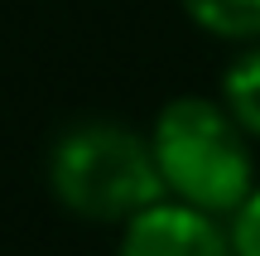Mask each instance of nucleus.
I'll list each match as a JSON object with an SVG mask.
<instances>
[{
  "mask_svg": "<svg viewBox=\"0 0 260 256\" xmlns=\"http://www.w3.org/2000/svg\"><path fill=\"white\" fill-rule=\"evenodd\" d=\"M164 193L212 218H232L255 189L251 135L236 126L222 97H174L149 126Z\"/></svg>",
  "mask_w": 260,
  "mask_h": 256,
  "instance_id": "f257e3e1",
  "label": "nucleus"
},
{
  "mask_svg": "<svg viewBox=\"0 0 260 256\" xmlns=\"http://www.w3.org/2000/svg\"><path fill=\"white\" fill-rule=\"evenodd\" d=\"M48 189L68 213L87 222H125L169 198L149 135L121 121H73L48 150Z\"/></svg>",
  "mask_w": 260,
  "mask_h": 256,
  "instance_id": "f03ea898",
  "label": "nucleus"
},
{
  "mask_svg": "<svg viewBox=\"0 0 260 256\" xmlns=\"http://www.w3.org/2000/svg\"><path fill=\"white\" fill-rule=\"evenodd\" d=\"M116 256H236V247L222 218L178 198H159L125 222Z\"/></svg>",
  "mask_w": 260,
  "mask_h": 256,
  "instance_id": "7ed1b4c3",
  "label": "nucleus"
},
{
  "mask_svg": "<svg viewBox=\"0 0 260 256\" xmlns=\"http://www.w3.org/2000/svg\"><path fill=\"white\" fill-rule=\"evenodd\" d=\"M222 106L236 116L251 140H260V39L241 44V53L222 73Z\"/></svg>",
  "mask_w": 260,
  "mask_h": 256,
  "instance_id": "20e7f679",
  "label": "nucleus"
},
{
  "mask_svg": "<svg viewBox=\"0 0 260 256\" xmlns=\"http://www.w3.org/2000/svg\"><path fill=\"white\" fill-rule=\"evenodd\" d=\"M178 5L212 39H226V44L260 39V0H178Z\"/></svg>",
  "mask_w": 260,
  "mask_h": 256,
  "instance_id": "39448f33",
  "label": "nucleus"
},
{
  "mask_svg": "<svg viewBox=\"0 0 260 256\" xmlns=\"http://www.w3.org/2000/svg\"><path fill=\"white\" fill-rule=\"evenodd\" d=\"M226 232H232L236 256H260V184L251 189V198L232 213V227Z\"/></svg>",
  "mask_w": 260,
  "mask_h": 256,
  "instance_id": "423d86ee",
  "label": "nucleus"
}]
</instances>
